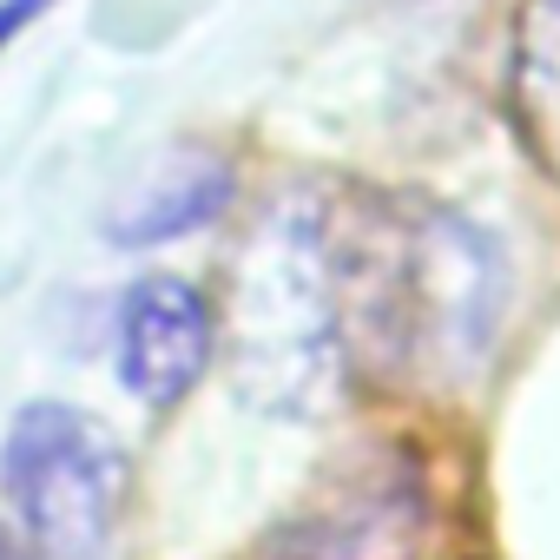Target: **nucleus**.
Masks as SVG:
<instances>
[{"label":"nucleus","instance_id":"nucleus-1","mask_svg":"<svg viewBox=\"0 0 560 560\" xmlns=\"http://www.w3.org/2000/svg\"><path fill=\"white\" fill-rule=\"evenodd\" d=\"M343 350L396 376L462 383L488 363L508 311L501 244L448 205H370L330 218Z\"/></svg>","mask_w":560,"mask_h":560},{"label":"nucleus","instance_id":"nucleus-2","mask_svg":"<svg viewBox=\"0 0 560 560\" xmlns=\"http://www.w3.org/2000/svg\"><path fill=\"white\" fill-rule=\"evenodd\" d=\"M237 383L264 409H311L324 402L343 363L337 317V270H330V211L284 198L237 264Z\"/></svg>","mask_w":560,"mask_h":560},{"label":"nucleus","instance_id":"nucleus-3","mask_svg":"<svg viewBox=\"0 0 560 560\" xmlns=\"http://www.w3.org/2000/svg\"><path fill=\"white\" fill-rule=\"evenodd\" d=\"M0 501L34 560H100L126 501V448L73 402H27L0 435Z\"/></svg>","mask_w":560,"mask_h":560},{"label":"nucleus","instance_id":"nucleus-4","mask_svg":"<svg viewBox=\"0 0 560 560\" xmlns=\"http://www.w3.org/2000/svg\"><path fill=\"white\" fill-rule=\"evenodd\" d=\"M218 350V311L178 270H139L113 304V370L145 409L185 402Z\"/></svg>","mask_w":560,"mask_h":560},{"label":"nucleus","instance_id":"nucleus-5","mask_svg":"<svg viewBox=\"0 0 560 560\" xmlns=\"http://www.w3.org/2000/svg\"><path fill=\"white\" fill-rule=\"evenodd\" d=\"M237 198V172L224 152H205V145H185V152H165L106 218V244L119 250H159V244H178L205 224H218Z\"/></svg>","mask_w":560,"mask_h":560},{"label":"nucleus","instance_id":"nucleus-6","mask_svg":"<svg viewBox=\"0 0 560 560\" xmlns=\"http://www.w3.org/2000/svg\"><path fill=\"white\" fill-rule=\"evenodd\" d=\"M514 119L547 172H560V0H527L514 14Z\"/></svg>","mask_w":560,"mask_h":560},{"label":"nucleus","instance_id":"nucleus-7","mask_svg":"<svg viewBox=\"0 0 560 560\" xmlns=\"http://www.w3.org/2000/svg\"><path fill=\"white\" fill-rule=\"evenodd\" d=\"M47 8H54V0H0V54H8Z\"/></svg>","mask_w":560,"mask_h":560},{"label":"nucleus","instance_id":"nucleus-8","mask_svg":"<svg viewBox=\"0 0 560 560\" xmlns=\"http://www.w3.org/2000/svg\"><path fill=\"white\" fill-rule=\"evenodd\" d=\"M0 560H34V547H27L14 527H0Z\"/></svg>","mask_w":560,"mask_h":560}]
</instances>
